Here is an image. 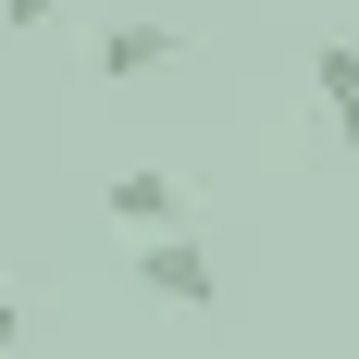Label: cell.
I'll list each match as a JSON object with an SVG mask.
<instances>
[{"instance_id":"1","label":"cell","mask_w":359,"mask_h":359,"mask_svg":"<svg viewBox=\"0 0 359 359\" xmlns=\"http://www.w3.org/2000/svg\"><path fill=\"white\" fill-rule=\"evenodd\" d=\"M137 285L174 297V310H211L223 273H211V248H198V236H137Z\"/></svg>"},{"instance_id":"2","label":"cell","mask_w":359,"mask_h":359,"mask_svg":"<svg viewBox=\"0 0 359 359\" xmlns=\"http://www.w3.org/2000/svg\"><path fill=\"white\" fill-rule=\"evenodd\" d=\"M100 211H111V223H137V236H186V186L161 174V161H124V174L100 186Z\"/></svg>"},{"instance_id":"3","label":"cell","mask_w":359,"mask_h":359,"mask_svg":"<svg viewBox=\"0 0 359 359\" xmlns=\"http://www.w3.org/2000/svg\"><path fill=\"white\" fill-rule=\"evenodd\" d=\"M310 100H323L334 149H359V37H310Z\"/></svg>"},{"instance_id":"4","label":"cell","mask_w":359,"mask_h":359,"mask_svg":"<svg viewBox=\"0 0 359 359\" xmlns=\"http://www.w3.org/2000/svg\"><path fill=\"white\" fill-rule=\"evenodd\" d=\"M174 50H186L174 25H149V13H124V25H100V50H87V62H100L111 87H137V74H161Z\"/></svg>"},{"instance_id":"5","label":"cell","mask_w":359,"mask_h":359,"mask_svg":"<svg viewBox=\"0 0 359 359\" xmlns=\"http://www.w3.org/2000/svg\"><path fill=\"white\" fill-rule=\"evenodd\" d=\"M50 13H62V0H0V25H50Z\"/></svg>"},{"instance_id":"6","label":"cell","mask_w":359,"mask_h":359,"mask_svg":"<svg viewBox=\"0 0 359 359\" xmlns=\"http://www.w3.org/2000/svg\"><path fill=\"white\" fill-rule=\"evenodd\" d=\"M0 347H13V285H0Z\"/></svg>"}]
</instances>
